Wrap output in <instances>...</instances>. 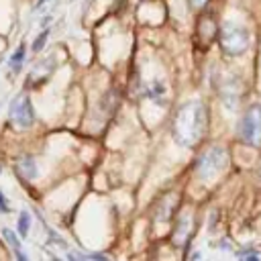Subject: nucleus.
Returning a JSON list of instances; mask_svg holds the SVG:
<instances>
[{"mask_svg": "<svg viewBox=\"0 0 261 261\" xmlns=\"http://www.w3.org/2000/svg\"><path fill=\"white\" fill-rule=\"evenodd\" d=\"M220 47L226 55L230 57H237V55H243L247 49H249V43H251V35L245 27L237 24V22H226L222 24L220 29Z\"/></svg>", "mask_w": 261, "mask_h": 261, "instance_id": "3", "label": "nucleus"}, {"mask_svg": "<svg viewBox=\"0 0 261 261\" xmlns=\"http://www.w3.org/2000/svg\"><path fill=\"white\" fill-rule=\"evenodd\" d=\"M149 96H151L155 102L163 104V100H161V96H163V86H161V82H159V80H155V82L151 84V88H149Z\"/></svg>", "mask_w": 261, "mask_h": 261, "instance_id": "11", "label": "nucleus"}, {"mask_svg": "<svg viewBox=\"0 0 261 261\" xmlns=\"http://www.w3.org/2000/svg\"><path fill=\"white\" fill-rule=\"evenodd\" d=\"M206 124H208V116H206L204 102L198 98H192L184 102L175 112V118L171 124L173 141L188 149L196 147L206 133Z\"/></svg>", "mask_w": 261, "mask_h": 261, "instance_id": "1", "label": "nucleus"}, {"mask_svg": "<svg viewBox=\"0 0 261 261\" xmlns=\"http://www.w3.org/2000/svg\"><path fill=\"white\" fill-rule=\"evenodd\" d=\"M228 167V151L224 147H210L196 159V173L200 179H212Z\"/></svg>", "mask_w": 261, "mask_h": 261, "instance_id": "2", "label": "nucleus"}, {"mask_svg": "<svg viewBox=\"0 0 261 261\" xmlns=\"http://www.w3.org/2000/svg\"><path fill=\"white\" fill-rule=\"evenodd\" d=\"M239 133L247 145L251 147L261 145V104H251L247 108L245 116L241 118Z\"/></svg>", "mask_w": 261, "mask_h": 261, "instance_id": "4", "label": "nucleus"}, {"mask_svg": "<svg viewBox=\"0 0 261 261\" xmlns=\"http://www.w3.org/2000/svg\"><path fill=\"white\" fill-rule=\"evenodd\" d=\"M2 234H4V239L8 241V245H10V249L14 251V255L20 259V261H27V253H22L20 251V241H18V237H16V232L12 230V228H2Z\"/></svg>", "mask_w": 261, "mask_h": 261, "instance_id": "8", "label": "nucleus"}, {"mask_svg": "<svg viewBox=\"0 0 261 261\" xmlns=\"http://www.w3.org/2000/svg\"><path fill=\"white\" fill-rule=\"evenodd\" d=\"M45 2H47V0H37V8H41V6L45 4Z\"/></svg>", "mask_w": 261, "mask_h": 261, "instance_id": "15", "label": "nucleus"}, {"mask_svg": "<svg viewBox=\"0 0 261 261\" xmlns=\"http://www.w3.org/2000/svg\"><path fill=\"white\" fill-rule=\"evenodd\" d=\"M47 39H49V29H45V31H43V33H41V35H39V37H37L35 41H33V47H31V49H33L35 53H39V51H41V49L45 47Z\"/></svg>", "mask_w": 261, "mask_h": 261, "instance_id": "12", "label": "nucleus"}, {"mask_svg": "<svg viewBox=\"0 0 261 261\" xmlns=\"http://www.w3.org/2000/svg\"><path fill=\"white\" fill-rule=\"evenodd\" d=\"M6 212H10V204H8V200L4 198V194L0 190V214H6Z\"/></svg>", "mask_w": 261, "mask_h": 261, "instance_id": "13", "label": "nucleus"}, {"mask_svg": "<svg viewBox=\"0 0 261 261\" xmlns=\"http://www.w3.org/2000/svg\"><path fill=\"white\" fill-rule=\"evenodd\" d=\"M14 169H16V173H18L20 179L31 181V179L37 177V163H35V159H33L31 155H20V157H16Z\"/></svg>", "mask_w": 261, "mask_h": 261, "instance_id": "7", "label": "nucleus"}, {"mask_svg": "<svg viewBox=\"0 0 261 261\" xmlns=\"http://www.w3.org/2000/svg\"><path fill=\"white\" fill-rule=\"evenodd\" d=\"M239 257H245V259H259V253H255V251H241Z\"/></svg>", "mask_w": 261, "mask_h": 261, "instance_id": "14", "label": "nucleus"}, {"mask_svg": "<svg viewBox=\"0 0 261 261\" xmlns=\"http://www.w3.org/2000/svg\"><path fill=\"white\" fill-rule=\"evenodd\" d=\"M12 122L18 126V128H29L33 126L35 122V108H33V102L29 96L20 98L18 104L12 108Z\"/></svg>", "mask_w": 261, "mask_h": 261, "instance_id": "5", "label": "nucleus"}, {"mask_svg": "<svg viewBox=\"0 0 261 261\" xmlns=\"http://www.w3.org/2000/svg\"><path fill=\"white\" fill-rule=\"evenodd\" d=\"M218 92H220V100H222V104H224L226 108H230V110L237 108L239 96H241V84H239L237 77H226V80L220 84Z\"/></svg>", "mask_w": 261, "mask_h": 261, "instance_id": "6", "label": "nucleus"}, {"mask_svg": "<svg viewBox=\"0 0 261 261\" xmlns=\"http://www.w3.org/2000/svg\"><path fill=\"white\" fill-rule=\"evenodd\" d=\"M29 228H31V212L22 210V212L18 214V222H16V232H18V237L27 239V237H29Z\"/></svg>", "mask_w": 261, "mask_h": 261, "instance_id": "9", "label": "nucleus"}, {"mask_svg": "<svg viewBox=\"0 0 261 261\" xmlns=\"http://www.w3.org/2000/svg\"><path fill=\"white\" fill-rule=\"evenodd\" d=\"M24 57H27V47H24V43H22V45L14 51V55L10 57V65H12V69H14V71H20Z\"/></svg>", "mask_w": 261, "mask_h": 261, "instance_id": "10", "label": "nucleus"}]
</instances>
